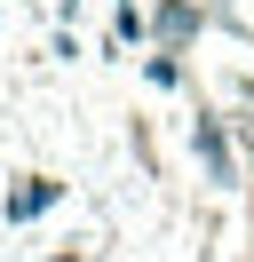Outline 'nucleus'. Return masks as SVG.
I'll return each mask as SVG.
<instances>
[{
	"mask_svg": "<svg viewBox=\"0 0 254 262\" xmlns=\"http://www.w3.org/2000/svg\"><path fill=\"white\" fill-rule=\"evenodd\" d=\"M199 159L215 167V183H230V175H238V167H230V151H222V135H215V127H199Z\"/></svg>",
	"mask_w": 254,
	"mask_h": 262,
	"instance_id": "f257e3e1",
	"label": "nucleus"
}]
</instances>
